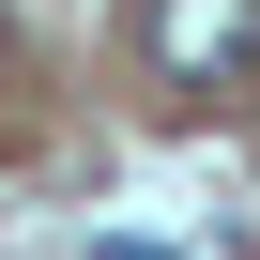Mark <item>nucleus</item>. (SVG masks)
Wrapping results in <instances>:
<instances>
[{
    "instance_id": "f257e3e1",
    "label": "nucleus",
    "mask_w": 260,
    "mask_h": 260,
    "mask_svg": "<svg viewBox=\"0 0 260 260\" xmlns=\"http://www.w3.org/2000/svg\"><path fill=\"white\" fill-rule=\"evenodd\" d=\"M138 61L169 92H245L260 77V0H138Z\"/></svg>"
},
{
    "instance_id": "f03ea898",
    "label": "nucleus",
    "mask_w": 260,
    "mask_h": 260,
    "mask_svg": "<svg viewBox=\"0 0 260 260\" xmlns=\"http://www.w3.org/2000/svg\"><path fill=\"white\" fill-rule=\"evenodd\" d=\"M92 260H184V245H122V230H107V245H92Z\"/></svg>"
},
{
    "instance_id": "7ed1b4c3",
    "label": "nucleus",
    "mask_w": 260,
    "mask_h": 260,
    "mask_svg": "<svg viewBox=\"0 0 260 260\" xmlns=\"http://www.w3.org/2000/svg\"><path fill=\"white\" fill-rule=\"evenodd\" d=\"M0 92H16V16H0Z\"/></svg>"
}]
</instances>
